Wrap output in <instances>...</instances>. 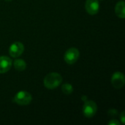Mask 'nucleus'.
<instances>
[{"instance_id":"1","label":"nucleus","mask_w":125,"mask_h":125,"mask_svg":"<svg viewBox=\"0 0 125 125\" xmlns=\"http://www.w3.org/2000/svg\"><path fill=\"white\" fill-rule=\"evenodd\" d=\"M62 82V77L57 73H48L44 78V86L48 89H53L57 88Z\"/></svg>"},{"instance_id":"2","label":"nucleus","mask_w":125,"mask_h":125,"mask_svg":"<svg viewBox=\"0 0 125 125\" xmlns=\"http://www.w3.org/2000/svg\"><path fill=\"white\" fill-rule=\"evenodd\" d=\"M31 100L32 97L31 94L25 91H21L18 92L13 98V101L20 105H29L31 102Z\"/></svg>"},{"instance_id":"3","label":"nucleus","mask_w":125,"mask_h":125,"mask_svg":"<svg viewBox=\"0 0 125 125\" xmlns=\"http://www.w3.org/2000/svg\"><path fill=\"white\" fill-rule=\"evenodd\" d=\"M97 111V105L93 100L86 101L83 107V114L87 118L93 117Z\"/></svg>"},{"instance_id":"4","label":"nucleus","mask_w":125,"mask_h":125,"mask_svg":"<svg viewBox=\"0 0 125 125\" xmlns=\"http://www.w3.org/2000/svg\"><path fill=\"white\" fill-rule=\"evenodd\" d=\"M80 56V52L76 48H69L64 53V61L68 64H73L77 62Z\"/></svg>"},{"instance_id":"5","label":"nucleus","mask_w":125,"mask_h":125,"mask_svg":"<svg viewBox=\"0 0 125 125\" xmlns=\"http://www.w3.org/2000/svg\"><path fill=\"white\" fill-rule=\"evenodd\" d=\"M125 83V78L124 74L121 72H116L113 74L111 78L112 86L115 89H121L124 86Z\"/></svg>"},{"instance_id":"6","label":"nucleus","mask_w":125,"mask_h":125,"mask_svg":"<svg viewBox=\"0 0 125 125\" xmlns=\"http://www.w3.org/2000/svg\"><path fill=\"white\" fill-rule=\"evenodd\" d=\"M23 51H24L23 45L20 42H15L10 45L9 48V53L12 57L17 58L23 53Z\"/></svg>"},{"instance_id":"7","label":"nucleus","mask_w":125,"mask_h":125,"mask_svg":"<svg viewBox=\"0 0 125 125\" xmlns=\"http://www.w3.org/2000/svg\"><path fill=\"white\" fill-rule=\"evenodd\" d=\"M85 8L86 12L89 15H96L100 9V4L98 0H86L85 4Z\"/></svg>"},{"instance_id":"8","label":"nucleus","mask_w":125,"mask_h":125,"mask_svg":"<svg viewBox=\"0 0 125 125\" xmlns=\"http://www.w3.org/2000/svg\"><path fill=\"white\" fill-rule=\"evenodd\" d=\"M12 59L7 56H0V74L9 71L12 67Z\"/></svg>"},{"instance_id":"9","label":"nucleus","mask_w":125,"mask_h":125,"mask_svg":"<svg viewBox=\"0 0 125 125\" xmlns=\"http://www.w3.org/2000/svg\"><path fill=\"white\" fill-rule=\"evenodd\" d=\"M125 1L123 0L119 1L116 7H115V12L118 17L120 18H125Z\"/></svg>"},{"instance_id":"10","label":"nucleus","mask_w":125,"mask_h":125,"mask_svg":"<svg viewBox=\"0 0 125 125\" xmlns=\"http://www.w3.org/2000/svg\"><path fill=\"white\" fill-rule=\"evenodd\" d=\"M14 67L18 71H23L26 68V63L22 59H18L14 61Z\"/></svg>"},{"instance_id":"11","label":"nucleus","mask_w":125,"mask_h":125,"mask_svg":"<svg viewBox=\"0 0 125 125\" xmlns=\"http://www.w3.org/2000/svg\"><path fill=\"white\" fill-rule=\"evenodd\" d=\"M62 90L64 94L69 95L73 92V87L70 83H64L62 86Z\"/></svg>"},{"instance_id":"12","label":"nucleus","mask_w":125,"mask_h":125,"mask_svg":"<svg viewBox=\"0 0 125 125\" xmlns=\"http://www.w3.org/2000/svg\"><path fill=\"white\" fill-rule=\"evenodd\" d=\"M108 125H119V122H118L117 120L116 119H112L111 121H110L108 122Z\"/></svg>"},{"instance_id":"13","label":"nucleus","mask_w":125,"mask_h":125,"mask_svg":"<svg viewBox=\"0 0 125 125\" xmlns=\"http://www.w3.org/2000/svg\"><path fill=\"white\" fill-rule=\"evenodd\" d=\"M120 119H121V121H122V125H124L125 123V111H123L121 115H120Z\"/></svg>"},{"instance_id":"14","label":"nucleus","mask_w":125,"mask_h":125,"mask_svg":"<svg viewBox=\"0 0 125 125\" xmlns=\"http://www.w3.org/2000/svg\"><path fill=\"white\" fill-rule=\"evenodd\" d=\"M5 1H11L12 0H5Z\"/></svg>"}]
</instances>
